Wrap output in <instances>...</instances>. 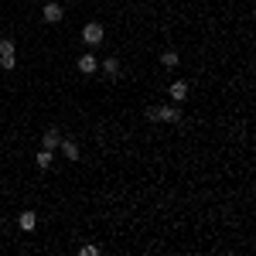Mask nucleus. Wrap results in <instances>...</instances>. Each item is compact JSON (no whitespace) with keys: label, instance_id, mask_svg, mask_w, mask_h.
<instances>
[{"label":"nucleus","instance_id":"obj_6","mask_svg":"<svg viewBox=\"0 0 256 256\" xmlns=\"http://www.w3.org/2000/svg\"><path fill=\"white\" fill-rule=\"evenodd\" d=\"M58 144H62V134L55 130V126H48V130H44V137H41V147H44V150H55Z\"/></svg>","mask_w":256,"mask_h":256},{"label":"nucleus","instance_id":"obj_13","mask_svg":"<svg viewBox=\"0 0 256 256\" xmlns=\"http://www.w3.org/2000/svg\"><path fill=\"white\" fill-rule=\"evenodd\" d=\"M0 68H4V72L18 68V55H0Z\"/></svg>","mask_w":256,"mask_h":256},{"label":"nucleus","instance_id":"obj_11","mask_svg":"<svg viewBox=\"0 0 256 256\" xmlns=\"http://www.w3.org/2000/svg\"><path fill=\"white\" fill-rule=\"evenodd\" d=\"M0 55H18V44H14V38H0Z\"/></svg>","mask_w":256,"mask_h":256},{"label":"nucleus","instance_id":"obj_10","mask_svg":"<svg viewBox=\"0 0 256 256\" xmlns=\"http://www.w3.org/2000/svg\"><path fill=\"white\" fill-rule=\"evenodd\" d=\"M34 160H38L41 171H48V168H52V160H55V154H52V150H38V158H34Z\"/></svg>","mask_w":256,"mask_h":256},{"label":"nucleus","instance_id":"obj_12","mask_svg":"<svg viewBox=\"0 0 256 256\" xmlns=\"http://www.w3.org/2000/svg\"><path fill=\"white\" fill-rule=\"evenodd\" d=\"M160 65H164V68H174V65H178V52H171V48H168V52L160 55Z\"/></svg>","mask_w":256,"mask_h":256},{"label":"nucleus","instance_id":"obj_3","mask_svg":"<svg viewBox=\"0 0 256 256\" xmlns=\"http://www.w3.org/2000/svg\"><path fill=\"white\" fill-rule=\"evenodd\" d=\"M41 14H44V20H48V24H58V20L65 18V7H62L58 0H48V4H44V10H41Z\"/></svg>","mask_w":256,"mask_h":256},{"label":"nucleus","instance_id":"obj_9","mask_svg":"<svg viewBox=\"0 0 256 256\" xmlns=\"http://www.w3.org/2000/svg\"><path fill=\"white\" fill-rule=\"evenodd\" d=\"M99 68H102L110 79H120V62L116 58H102V62H99Z\"/></svg>","mask_w":256,"mask_h":256},{"label":"nucleus","instance_id":"obj_7","mask_svg":"<svg viewBox=\"0 0 256 256\" xmlns=\"http://www.w3.org/2000/svg\"><path fill=\"white\" fill-rule=\"evenodd\" d=\"M18 226H20V232H34V226H38V216H34V212L28 208V212H20Z\"/></svg>","mask_w":256,"mask_h":256},{"label":"nucleus","instance_id":"obj_5","mask_svg":"<svg viewBox=\"0 0 256 256\" xmlns=\"http://www.w3.org/2000/svg\"><path fill=\"white\" fill-rule=\"evenodd\" d=\"M96 68H99V58L92 55V52H86V55L79 58V72H82V76H92Z\"/></svg>","mask_w":256,"mask_h":256},{"label":"nucleus","instance_id":"obj_2","mask_svg":"<svg viewBox=\"0 0 256 256\" xmlns=\"http://www.w3.org/2000/svg\"><path fill=\"white\" fill-rule=\"evenodd\" d=\"M102 38H106V31H102V24H99V20H89V24L82 28V41H86L89 48L102 44Z\"/></svg>","mask_w":256,"mask_h":256},{"label":"nucleus","instance_id":"obj_8","mask_svg":"<svg viewBox=\"0 0 256 256\" xmlns=\"http://www.w3.org/2000/svg\"><path fill=\"white\" fill-rule=\"evenodd\" d=\"M58 150H62V154H65L68 160H79V144H76V140H62Z\"/></svg>","mask_w":256,"mask_h":256},{"label":"nucleus","instance_id":"obj_14","mask_svg":"<svg viewBox=\"0 0 256 256\" xmlns=\"http://www.w3.org/2000/svg\"><path fill=\"white\" fill-rule=\"evenodd\" d=\"M79 253H82V256H99V246H92V242H89V246H82Z\"/></svg>","mask_w":256,"mask_h":256},{"label":"nucleus","instance_id":"obj_4","mask_svg":"<svg viewBox=\"0 0 256 256\" xmlns=\"http://www.w3.org/2000/svg\"><path fill=\"white\" fill-rule=\"evenodd\" d=\"M168 92H171V102H178V106H181V102H184V99H188V82H171V89H168Z\"/></svg>","mask_w":256,"mask_h":256},{"label":"nucleus","instance_id":"obj_1","mask_svg":"<svg viewBox=\"0 0 256 256\" xmlns=\"http://www.w3.org/2000/svg\"><path fill=\"white\" fill-rule=\"evenodd\" d=\"M147 120H154V123H181V106L178 102H171V106H150Z\"/></svg>","mask_w":256,"mask_h":256}]
</instances>
